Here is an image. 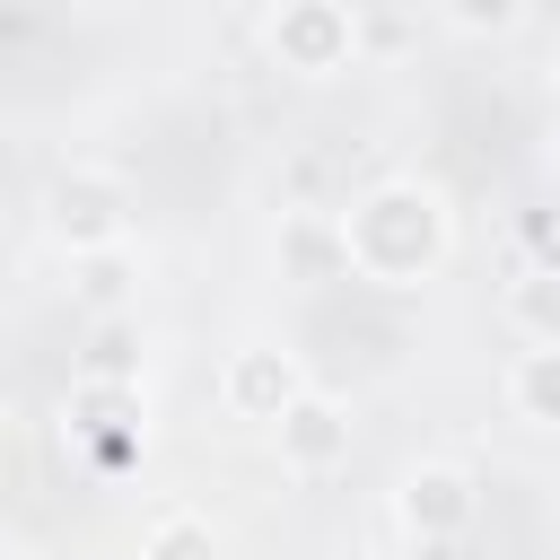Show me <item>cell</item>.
Segmentation results:
<instances>
[{"label": "cell", "mask_w": 560, "mask_h": 560, "mask_svg": "<svg viewBox=\"0 0 560 560\" xmlns=\"http://www.w3.org/2000/svg\"><path fill=\"white\" fill-rule=\"evenodd\" d=\"M332 219H341L350 271L376 280V289H420V280L455 254V210H446V192L420 184V175H385V184H368V192H359L350 210H332Z\"/></svg>", "instance_id": "obj_1"}, {"label": "cell", "mask_w": 560, "mask_h": 560, "mask_svg": "<svg viewBox=\"0 0 560 560\" xmlns=\"http://www.w3.org/2000/svg\"><path fill=\"white\" fill-rule=\"evenodd\" d=\"M262 44L289 79H341L359 61V9L350 0H271Z\"/></svg>", "instance_id": "obj_2"}, {"label": "cell", "mask_w": 560, "mask_h": 560, "mask_svg": "<svg viewBox=\"0 0 560 560\" xmlns=\"http://www.w3.org/2000/svg\"><path fill=\"white\" fill-rule=\"evenodd\" d=\"M44 236H52L61 254H105V245H122V236H131V192H122V175H105V166H61V175L44 184Z\"/></svg>", "instance_id": "obj_3"}, {"label": "cell", "mask_w": 560, "mask_h": 560, "mask_svg": "<svg viewBox=\"0 0 560 560\" xmlns=\"http://www.w3.org/2000/svg\"><path fill=\"white\" fill-rule=\"evenodd\" d=\"M472 516H481V490H472L464 464H438V455L402 464V481H394V525H402L411 542H429V551H438V542H464Z\"/></svg>", "instance_id": "obj_4"}, {"label": "cell", "mask_w": 560, "mask_h": 560, "mask_svg": "<svg viewBox=\"0 0 560 560\" xmlns=\"http://www.w3.org/2000/svg\"><path fill=\"white\" fill-rule=\"evenodd\" d=\"M306 394H315V385H306V368H298L280 341H245V350H228V368H219V402H228L236 420H254V429H280Z\"/></svg>", "instance_id": "obj_5"}, {"label": "cell", "mask_w": 560, "mask_h": 560, "mask_svg": "<svg viewBox=\"0 0 560 560\" xmlns=\"http://www.w3.org/2000/svg\"><path fill=\"white\" fill-rule=\"evenodd\" d=\"M271 446H280V472H298V481H324L332 464H350V411L332 402V394H306L280 429H271Z\"/></svg>", "instance_id": "obj_6"}, {"label": "cell", "mask_w": 560, "mask_h": 560, "mask_svg": "<svg viewBox=\"0 0 560 560\" xmlns=\"http://www.w3.org/2000/svg\"><path fill=\"white\" fill-rule=\"evenodd\" d=\"M499 324L516 332V350H560V271H516L499 289Z\"/></svg>", "instance_id": "obj_7"}, {"label": "cell", "mask_w": 560, "mask_h": 560, "mask_svg": "<svg viewBox=\"0 0 560 560\" xmlns=\"http://www.w3.org/2000/svg\"><path fill=\"white\" fill-rule=\"evenodd\" d=\"M140 560H228V551H219L210 516H192V508H166V516L140 534Z\"/></svg>", "instance_id": "obj_8"}, {"label": "cell", "mask_w": 560, "mask_h": 560, "mask_svg": "<svg viewBox=\"0 0 560 560\" xmlns=\"http://www.w3.org/2000/svg\"><path fill=\"white\" fill-rule=\"evenodd\" d=\"M508 402H516L525 420H560V350H516Z\"/></svg>", "instance_id": "obj_9"}, {"label": "cell", "mask_w": 560, "mask_h": 560, "mask_svg": "<svg viewBox=\"0 0 560 560\" xmlns=\"http://www.w3.org/2000/svg\"><path fill=\"white\" fill-rule=\"evenodd\" d=\"M438 18H446L455 35H499V26L516 18V0H438Z\"/></svg>", "instance_id": "obj_10"}, {"label": "cell", "mask_w": 560, "mask_h": 560, "mask_svg": "<svg viewBox=\"0 0 560 560\" xmlns=\"http://www.w3.org/2000/svg\"><path fill=\"white\" fill-rule=\"evenodd\" d=\"M542 79H551V105H560V44H551V61H542Z\"/></svg>", "instance_id": "obj_11"}, {"label": "cell", "mask_w": 560, "mask_h": 560, "mask_svg": "<svg viewBox=\"0 0 560 560\" xmlns=\"http://www.w3.org/2000/svg\"><path fill=\"white\" fill-rule=\"evenodd\" d=\"M542 158H551V175H560V114H551V149H542Z\"/></svg>", "instance_id": "obj_12"}]
</instances>
